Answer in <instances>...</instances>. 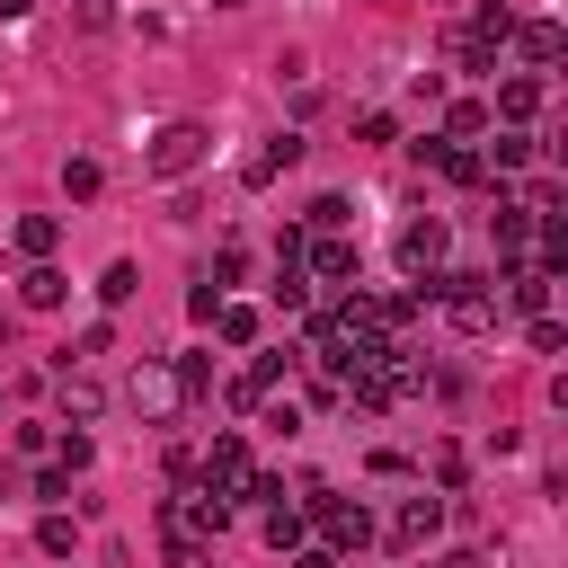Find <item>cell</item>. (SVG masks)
I'll return each instance as SVG.
<instances>
[{
    "label": "cell",
    "mask_w": 568,
    "mask_h": 568,
    "mask_svg": "<svg viewBox=\"0 0 568 568\" xmlns=\"http://www.w3.org/2000/svg\"><path fill=\"white\" fill-rule=\"evenodd\" d=\"M9 240H18V257H36V266H44V257H53V240H62V222H53V213H27Z\"/></svg>",
    "instance_id": "2e32d148"
},
{
    "label": "cell",
    "mask_w": 568,
    "mask_h": 568,
    "mask_svg": "<svg viewBox=\"0 0 568 568\" xmlns=\"http://www.w3.org/2000/svg\"><path fill=\"white\" fill-rule=\"evenodd\" d=\"M435 568H488V559H479V550H444Z\"/></svg>",
    "instance_id": "83f0119b"
},
{
    "label": "cell",
    "mask_w": 568,
    "mask_h": 568,
    "mask_svg": "<svg viewBox=\"0 0 568 568\" xmlns=\"http://www.w3.org/2000/svg\"><path fill=\"white\" fill-rule=\"evenodd\" d=\"M302 515L320 524V550H328V559H346V550H364V541H373V515H364L355 497H328V488H311V497H302Z\"/></svg>",
    "instance_id": "3957f363"
},
{
    "label": "cell",
    "mask_w": 568,
    "mask_h": 568,
    "mask_svg": "<svg viewBox=\"0 0 568 568\" xmlns=\"http://www.w3.org/2000/svg\"><path fill=\"white\" fill-rule=\"evenodd\" d=\"M248 479H257V453H248V435H213V453H204V488L213 497H248Z\"/></svg>",
    "instance_id": "8992f818"
},
{
    "label": "cell",
    "mask_w": 568,
    "mask_h": 568,
    "mask_svg": "<svg viewBox=\"0 0 568 568\" xmlns=\"http://www.w3.org/2000/svg\"><path fill=\"white\" fill-rule=\"evenodd\" d=\"M266 541L275 550H302V506H266Z\"/></svg>",
    "instance_id": "603a6c76"
},
{
    "label": "cell",
    "mask_w": 568,
    "mask_h": 568,
    "mask_svg": "<svg viewBox=\"0 0 568 568\" xmlns=\"http://www.w3.org/2000/svg\"><path fill=\"white\" fill-rule=\"evenodd\" d=\"M98 408H106V390L80 382V373H62V426H98Z\"/></svg>",
    "instance_id": "9a60e30c"
},
{
    "label": "cell",
    "mask_w": 568,
    "mask_h": 568,
    "mask_svg": "<svg viewBox=\"0 0 568 568\" xmlns=\"http://www.w3.org/2000/svg\"><path fill=\"white\" fill-rule=\"evenodd\" d=\"M435 302L453 311V328H462V337H488V328L506 320V302H497V275H470V266H462V275H435Z\"/></svg>",
    "instance_id": "7a4b0ae2"
},
{
    "label": "cell",
    "mask_w": 568,
    "mask_h": 568,
    "mask_svg": "<svg viewBox=\"0 0 568 568\" xmlns=\"http://www.w3.org/2000/svg\"><path fill=\"white\" fill-rule=\"evenodd\" d=\"M417 160H435L453 186H488V160H479L470 142H417Z\"/></svg>",
    "instance_id": "30bf717a"
},
{
    "label": "cell",
    "mask_w": 568,
    "mask_h": 568,
    "mask_svg": "<svg viewBox=\"0 0 568 568\" xmlns=\"http://www.w3.org/2000/svg\"><path fill=\"white\" fill-rule=\"evenodd\" d=\"M532 151H541V142H532V133H524V124H506V133H497V142H488V151H479V160H488V169H497V178H515V169H532Z\"/></svg>",
    "instance_id": "4fadbf2b"
},
{
    "label": "cell",
    "mask_w": 568,
    "mask_h": 568,
    "mask_svg": "<svg viewBox=\"0 0 568 568\" xmlns=\"http://www.w3.org/2000/svg\"><path fill=\"white\" fill-rule=\"evenodd\" d=\"M169 373H178V399H204V390H213V364H204V355H178Z\"/></svg>",
    "instance_id": "7402d4cb"
},
{
    "label": "cell",
    "mask_w": 568,
    "mask_h": 568,
    "mask_svg": "<svg viewBox=\"0 0 568 568\" xmlns=\"http://www.w3.org/2000/svg\"><path fill=\"white\" fill-rule=\"evenodd\" d=\"M390 257H399V275L426 293V284L444 275V222H435V213H408V222H399V240H390Z\"/></svg>",
    "instance_id": "277c9868"
},
{
    "label": "cell",
    "mask_w": 568,
    "mask_h": 568,
    "mask_svg": "<svg viewBox=\"0 0 568 568\" xmlns=\"http://www.w3.org/2000/svg\"><path fill=\"white\" fill-rule=\"evenodd\" d=\"M124 399H133V417H142V426H160V417L178 408V373H169L160 355H142V364H133V382H124Z\"/></svg>",
    "instance_id": "52a82bcc"
},
{
    "label": "cell",
    "mask_w": 568,
    "mask_h": 568,
    "mask_svg": "<svg viewBox=\"0 0 568 568\" xmlns=\"http://www.w3.org/2000/svg\"><path fill=\"white\" fill-rule=\"evenodd\" d=\"M497 115H506V124H532V115H541V80H532V71H515V80L497 89Z\"/></svg>",
    "instance_id": "5bb4252c"
},
{
    "label": "cell",
    "mask_w": 568,
    "mask_h": 568,
    "mask_svg": "<svg viewBox=\"0 0 568 568\" xmlns=\"http://www.w3.org/2000/svg\"><path fill=\"white\" fill-rule=\"evenodd\" d=\"M435 532H444V497H426V488H417V497H399V506H390V550H426Z\"/></svg>",
    "instance_id": "ba28073f"
},
{
    "label": "cell",
    "mask_w": 568,
    "mask_h": 568,
    "mask_svg": "<svg viewBox=\"0 0 568 568\" xmlns=\"http://www.w3.org/2000/svg\"><path fill=\"white\" fill-rule=\"evenodd\" d=\"M488 240H497V257H506V266H515V257H524V248H532V213H524V204H515V195H497V213H488Z\"/></svg>",
    "instance_id": "8fae6325"
},
{
    "label": "cell",
    "mask_w": 568,
    "mask_h": 568,
    "mask_svg": "<svg viewBox=\"0 0 568 568\" xmlns=\"http://www.w3.org/2000/svg\"><path fill=\"white\" fill-rule=\"evenodd\" d=\"M222 524H231V497H213V488H195V497H160V550H169L178 568H195V550H204Z\"/></svg>",
    "instance_id": "6da1fadb"
},
{
    "label": "cell",
    "mask_w": 568,
    "mask_h": 568,
    "mask_svg": "<svg viewBox=\"0 0 568 568\" xmlns=\"http://www.w3.org/2000/svg\"><path fill=\"white\" fill-rule=\"evenodd\" d=\"M497 302H506V311H524V320H541V311H550V275H541V266H506Z\"/></svg>",
    "instance_id": "7c38bea8"
},
{
    "label": "cell",
    "mask_w": 568,
    "mask_h": 568,
    "mask_svg": "<svg viewBox=\"0 0 568 568\" xmlns=\"http://www.w3.org/2000/svg\"><path fill=\"white\" fill-rule=\"evenodd\" d=\"M515 44H524V62H559V18H532V27H515Z\"/></svg>",
    "instance_id": "ac0fdd59"
},
{
    "label": "cell",
    "mask_w": 568,
    "mask_h": 568,
    "mask_svg": "<svg viewBox=\"0 0 568 568\" xmlns=\"http://www.w3.org/2000/svg\"><path fill=\"white\" fill-rule=\"evenodd\" d=\"M71 27H80V36H106V27H115V0H71Z\"/></svg>",
    "instance_id": "d4e9b609"
},
{
    "label": "cell",
    "mask_w": 568,
    "mask_h": 568,
    "mask_svg": "<svg viewBox=\"0 0 568 568\" xmlns=\"http://www.w3.org/2000/svg\"><path fill=\"white\" fill-rule=\"evenodd\" d=\"M133 284H142V275H133V266H106V275H98V302H106V311H115V302H133Z\"/></svg>",
    "instance_id": "484cf974"
},
{
    "label": "cell",
    "mask_w": 568,
    "mask_h": 568,
    "mask_svg": "<svg viewBox=\"0 0 568 568\" xmlns=\"http://www.w3.org/2000/svg\"><path fill=\"white\" fill-rule=\"evenodd\" d=\"M284 559H293V568H337L328 550H284Z\"/></svg>",
    "instance_id": "f1b7e54d"
},
{
    "label": "cell",
    "mask_w": 568,
    "mask_h": 568,
    "mask_svg": "<svg viewBox=\"0 0 568 568\" xmlns=\"http://www.w3.org/2000/svg\"><path fill=\"white\" fill-rule=\"evenodd\" d=\"M27 9H36V0H0V18H27Z\"/></svg>",
    "instance_id": "f546056e"
},
{
    "label": "cell",
    "mask_w": 568,
    "mask_h": 568,
    "mask_svg": "<svg viewBox=\"0 0 568 568\" xmlns=\"http://www.w3.org/2000/svg\"><path fill=\"white\" fill-rule=\"evenodd\" d=\"M479 133H488V106L479 98H453L444 106V142H479Z\"/></svg>",
    "instance_id": "d6986e66"
},
{
    "label": "cell",
    "mask_w": 568,
    "mask_h": 568,
    "mask_svg": "<svg viewBox=\"0 0 568 568\" xmlns=\"http://www.w3.org/2000/svg\"><path fill=\"white\" fill-rule=\"evenodd\" d=\"M204 151H213L204 124H160L151 151H142V169H151V178H186V169H204Z\"/></svg>",
    "instance_id": "5b68a950"
},
{
    "label": "cell",
    "mask_w": 568,
    "mask_h": 568,
    "mask_svg": "<svg viewBox=\"0 0 568 568\" xmlns=\"http://www.w3.org/2000/svg\"><path fill=\"white\" fill-rule=\"evenodd\" d=\"M293 160H302V133H266V142H257V151L240 160V186H275V178H284Z\"/></svg>",
    "instance_id": "9c48e42d"
},
{
    "label": "cell",
    "mask_w": 568,
    "mask_h": 568,
    "mask_svg": "<svg viewBox=\"0 0 568 568\" xmlns=\"http://www.w3.org/2000/svg\"><path fill=\"white\" fill-rule=\"evenodd\" d=\"M302 231H346V195H311V213H302Z\"/></svg>",
    "instance_id": "cb8c5ba5"
},
{
    "label": "cell",
    "mask_w": 568,
    "mask_h": 568,
    "mask_svg": "<svg viewBox=\"0 0 568 568\" xmlns=\"http://www.w3.org/2000/svg\"><path fill=\"white\" fill-rule=\"evenodd\" d=\"M293 364H302V355H257V364H248V382H257V390H275Z\"/></svg>",
    "instance_id": "4316f807"
},
{
    "label": "cell",
    "mask_w": 568,
    "mask_h": 568,
    "mask_svg": "<svg viewBox=\"0 0 568 568\" xmlns=\"http://www.w3.org/2000/svg\"><path fill=\"white\" fill-rule=\"evenodd\" d=\"M213 9H248V0H213Z\"/></svg>",
    "instance_id": "4dcf8cb0"
},
{
    "label": "cell",
    "mask_w": 568,
    "mask_h": 568,
    "mask_svg": "<svg viewBox=\"0 0 568 568\" xmlns=\"http://www.w3.org/2000/svg\"><path fill=\"white\" fill-rule=\"evenodd\" d=\"M213 328H222V346H248V337H257V311H248V302H222Z\"/></svg>",
    "instance_id": "ffe728a7"
},
{
    "label": "cell",
    "mask_w": 568,
    "mask_h": 568,
    "mask_svg": "<svg viewBox=\"0 0 568 568\" xmlns=\"http://www.w3.org/2000/svg\"><path fill=\"white\" fill-rule=\"evenodd\" d=\"M98 186H106V169H98V160H62V195H80V204H89Z\"/></svg>",
    "instance_id": "44dd1931"
},
{
    "label": "cell",
    "mask_w": 568,
    "mask_h": 568,
    "mask_svg": "<svg viewBox=\"0 0 568 568\" xmlns=\"http://www.w3.org/2000/svg\"><path fill=\"white\" fill-rule=\"evenodd\" d=\"M62 293H71V275H53V266H27V284H18L27 311H62Z\"/></svg>",
    "instance_id": "e0dca14e"
}]
</instances>
